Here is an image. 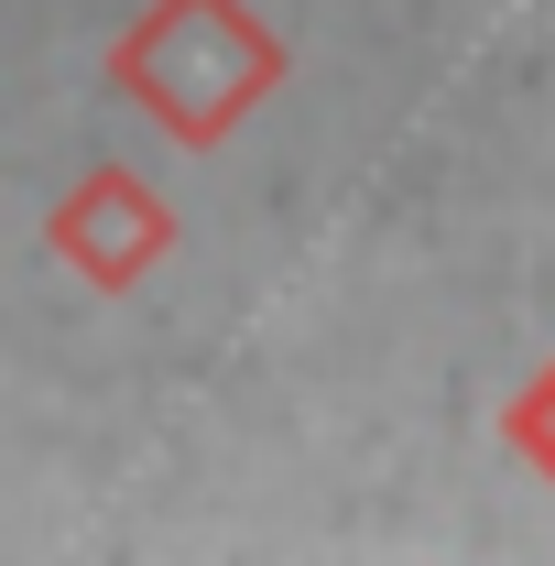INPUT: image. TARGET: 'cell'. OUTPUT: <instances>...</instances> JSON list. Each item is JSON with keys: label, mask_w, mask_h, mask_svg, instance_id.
<instances>
[{"label": "cell", "mask_w": 555, "mask_h": 566, "mask_svg": "<svg viewBox=\"0 0 555 566\" xmlns=\"http://www.w3.org/2000/svg\"><path fill=\"white\" fill-rule=\"evenodd\" d=\"M523 447H534V458H545V469H555V381H545V392H534V403H523Z\"/></svg>", "instance_id": "1"}]
</instances>
